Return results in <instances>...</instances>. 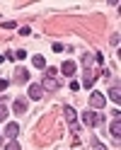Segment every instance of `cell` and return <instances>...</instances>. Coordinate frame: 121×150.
Wrapping results in <instances>:
<instances>
[{
    "label": "cell",
    "instance_id": "obj_21",
    "mask_svg": "<svg viewBox=\"0 0 121 150\" xmlns=\"http://www.w3.org/2000/svg\"><path fill=\"white\" fill-rule=\"evenodd\" d=\"M95 150H104V148H102V145H95Z\"/></svg>",
    "mask_w": 121,
    "mask_h": 150
},
{
    "label": "cell",
    "instance_id": "obj_19",
    "mask_svg": "<svg viewBox=\"0 0 121 150\" xmlns=\"http://www.w3.org/2000/svg\"><path fill=\"white\" fill-rule=\"evenodd\" d=\"M29 32H32L29 27H22V29H20V34H22V36H29Z\"/></svg>",
    "mask_w": 121,
    "mask_h": 150
},
{
    "label": "cell",
    "instance_id": "obj_13",
    "mask_svg": "<svg viewBox=\"0 0 121 150\" xmlns=\"http://www.w3.org/2000/svg\"><path fill=\"white\" fill-rule=\"evenodd\" d=\"M95 78H97V75H87V78L82 80V85H85V87H92V85H95Z\"/></svg>",
    "mask_w": 121,
    "mask_h": 150
},
{
    "label": "cell",
    "instance_id": "obj_6",
    "mask_svg": "<svg viewBox=\"0 0 121 150\" xmlns=\"http://www.w3.org/2000/svg\"><path fill=\"white\" fill-rule=\"evenodd\" d=\"M109 99L114 102V104H119V99H121V90H119V85H111V90H109Z\"/></svg>",
    "mask_w": 121,
    "mask_h": 150
},
{
    "label": "cell",
    "instance_id": "obj_4",
    "mask_svg": "<svg viewBox=\"0 0 121 150\" xmlns=\"http://www.w3.org/2000/svg\"><path fill=\"white\" fill-rule=\"evenodd\" d=\"M44 97V87L41 85H29V99H36L39 102Z\"/></svg>",
    "mask_w": 121,
    "mask_h": 150
},
{
    "label": "cell",
    "instance_id": "obj_14",
    "mask_svg": "<svg viewBox=\"0 0 121 150\" xmlns=\"http://www.w3.org/2000/svg\"><path fill=\"white\" fill-rule=\"evenodd\" d=\"M5 150H22V148H20V143H15V140H10V143L5 145Z\"/></svg>",
    "mask_w": 121,
    "mask_h": 150
},
{
    "label": "cell",
    "instance_id": "obj_18",
    "mask_svg": "<svg viewBox=\"0 0 121 150\" xmlns=\"http://www.w3.org/2000/svg\"><path fill=\"white\" fill-rule=\"evenodd\" d=\"M3 27H5V29H15L17 24H15V22H3Z\"/></svg>",
    "mask_w": 121,
    "mask_h": 150
},
{
    "label": "cell",
    "instance_id": "obj_2",
    "mask_svg": "<svg viewBox=\"0 0 121 150\" xmlns=\"http://www.w3.org/2000/svg\"><path fill=\"white\" fill-rule=\"evenodd\" d=\"M82 121H85L87 126L97 128V126L102 124V116H99V114H95V111H87V114H82Z\"/></svg>",
    "mask_w": 121,
    "mask_h": 150
},
{
    "label": "cell",
    "instance_id": "obj_7",
    "mask_svg": "<svg viewBox=\"0 0 121 150\" xmlns=\"http://www.w3.org/2000/svg\"><path fill=\"white\" fill-rule=\"evenodd\" d=\"M61 70L66 73V75H73V73H75V61H66V63L61 65Z\"/></svg>",
    "mask_w": 121,
    "mask_h": 150
},
{
    "label": "cell",
    "instance_id": "obj_9",
    "mask_svg": "<svg viewBox=\"0 0 121 150\" xmlns=\"http://www.w3.org/2000/svg\"><path fill=\"white\" fill-rule=\"evenodd\" d=\"M17 133H20V126H17V124H7V126H5V136L15 138Z\"/></svg>",
    "mask_w": 121,
    "mask_h": 150
},
{
    "label": "cell",
    "instance_id": "obj_16",
    "mask_svg": "<svg viewBox=\"0 0 121 150\" xmlns=\"http://www.w3.org/2000/svg\"><path fill=\"white\" fill-rule=\"evenodd\" d=\"M0 121H7V109L0 104Z\"/></svg>",
    "mask_w": 121,
    "mask_h": 150
},
{
    "label": "cell",
    "instance_id": "obj_17",
    "mask_svg": "<svg viewBox=\"0 0 121 150\" xmlns=\"http://www.w3.org/2000/svg\"><path fill=\"white\" fill-rule=\"evenodd\" d=\"M70 90H73V92H78V90H80V82H78V80H73V82H70Z\"/></svg>",
    "mask_w": 121,
    "mask_h": 150
},
{
    "label": "cell",
    "instance_id": "obj_8",
    "mask_svg": "<svg viewBox=\"0 0 121 150\" xmlns=\"http://www.w3.org/2000/svg\"><path fill=\"white\" fill-rule=\"evenodd\" d=\"M12 109L17 111V114H24V111H27V102H24V99H15Z\"/></svg>",
    "mask_w": 121,
    "mask_h": 150
},
{
    "label": "cell",
    "instance_id": "obj_10",
    "mask_svg": "<svg viewBox=\"0 0 121 150\" xmlns=\"http://www.w3.org/2000/svg\"><path fill=\"white\" fill-rule=\"evenodd\" d=\"M111 136H114V138L121 136V121L119 119H114V124H111Z\"/></svg>",
    "mask_w": 121,
    "mask_h": 150
},
{
    "label": "cell",
    "instance_id": "obj_11",
    "mask_svg": "<svg viewBox=\"0 0 121 150\" xmlns=\"http://www.w3.org/2000/svg\"><path fill=\"white\" fill-rule=\"evenodd\" d=\"M32 63H34V68H46L44 56H34V58H32Z\"/></svg>",
    "mask_w": 121,
    "mask_h": 150
},
{
    "label": "cell",
    "instance_id": "obj_3",
    "mask_svg": "<svg viewBox=\"0 0 121 150\" xmlns=\"http://www.w3.org/2000/svg\"><path fill=\"white\" fill-rule=\"evenodd\" d=\"M104 95H102V92H92V95H90V104H92V109H102V107H104Z\"/></svg>",
    "mask_w": 121,
    "mask_h": 150
},
{
    "label": "cell",
    "instance_id": "obj_1",
    "mask_svg": "<svg viewBox=\"0 0 121 150\" xmlns=\"http://www.w3.org/2000/svg\"><path fill=\"white\" fill-rule=\"evenodd\" d=\"M63 114H66V121H68L70 131L78 133V114H75V109H73V107H63Z\"/></svg>",
    "mask_w": 121,
    "mask_h": 150
},
{
    "label": "cell",
    "instance_id": "obj_12",
    "mask_svg": "<svg viewBox=\"0 0 121 150\" xmlns=\"http://www.w3.org/2000/svg\"><path fill=\"white\" fill-rule=\"evenodd\" d=\"M15 78H17V82H27V80H29V73H27V70H17Z\"/></svg>",
    "mask_w": 121,
    "mask_h": 150
},
{
    "label": "cell",
    "instance_id": "obj_20",
    "mask_svg": "<svg viewBox=\"0 0 121 150\" xmlns=\"http://www.w3.org/2000/svg\"><path fill=\"white\" fill-rule=\"evenodd\" d=\"M5 87H7V80H3V78H0V92H3Z\"/></svg>",
    "mask_w": 121,
    "mask_h": 150
},
{
    "label": "cell",
    "instance_id": "obj_15",
    "mask_svg": "<svg viewBox=\"0 0 121 150\" xmlns=\"http://www.w3.org/2000/svg\"><path fill=\"white\" fill-rule=\"evenodd\" d=\"M12 58H17V61H22V58H27V51H22V49H20V51H17V53L12 56Z\"/></svg>",
    "mask_w": 121,
    "mask_h": 150
},
{
    "label": "cell",
    "instance_id": "obj_5",
    "mask_svg": "<svg viewBox=\"0 0 121 150\" xmlns=\"http://www.w3.org/2000/svg\"><path fill=\"white\" fill-rule=\"evenodd\" d=\"M41 87H44V90H51V92H56L61 85H58V80H56V78H49V75H46V78H44V85H41Z\"/></svg>",
    "mask_w": 121,
    "mask_h": 150
}]
</instances>
